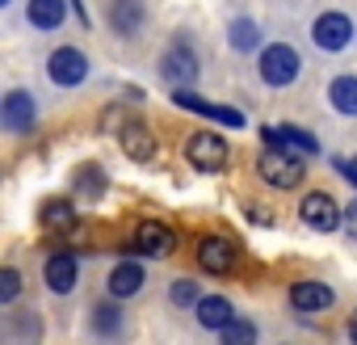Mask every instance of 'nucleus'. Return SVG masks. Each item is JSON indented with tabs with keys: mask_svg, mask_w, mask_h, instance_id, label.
<instances>
[{
	"mask_svg": "<svg viewBox=\"0 0 357 345\" xmlns=\"http://www.w3.org/2000/svg\"><path fill=\"white\" fill-rule=\"evenodd\" d=\"M298 68H303V59H298V51H294L290 43H269V47L261 51V80H265L269 89L294 85V80H298Z\"/></svg>",
	"mask_w": 357,
	"mask_h": 345,
	"instance_id": "nucleus-1",
	"label": "nucleus"
},
{
	"mask_svg": "<svg viewBox=\"0 0 357 345\" xmlns=\"http://www.w3.org/2000/svg\"><path fill=\"white\" fill-rule=\"evenodd\" d=\"M185 156L198 172H223L227 168V139L215 131H194L185 139Z\"/></svg>",
	"mask_w": 357,
	"mask_h": 345,
	"instance_id": "nucleus-2",
	"label": "nucleus"
},
{
	"mask_svg": "<svg viewBox=\"0 0 357 345\" xmlns=\"http://www.w3.org/2000/svg\"><path fill=\"white\" fill-rule=\"evenodd\" d=\"M47 76L59 89H80L89 80V55L80 47H55L51 59H47Z\"/></svg>",
	"mask_w": 357,
	"mask_h": 345,
	"instance_id": "nucleus-3",
	"label": "nucleus"
},
{
	"mask_svg": "<svg viewBox=\"0 0 357 345\" xmlns=\"http://www.w3.org/2000/svg\"><path fill=\"white\" fill-rule=\"evenodd\" d=\"M257 172H261V182H269L278 190H294L303 182V160L294 152H269L265 147L261 160H257Z\"/></svg>",
	"mask_w": 357,
	"mask_h": 345,
	"instance_id": "nucleus-4",
	"label": "nucleus"
},
{
	"mask_svg": "<svg viewBox=\"0 0 357 345\" xmlns=\"http://www.w3.org/2000/svg\"><path fill=\"white\" fill-rule=\"evenodd\" d=\"M298 215H303V223H307L311 232H319V236H328V232L344 228V211H340V207H336V198H332V194H324V190H311V194L303 198Z\"/></svg>",
	"mask_w": 357,
	"mask_h": 345,
	"instance_id": "nucleus-5",
	"label": "nucleus"
},
{
	"mask_svg": "<svg viewBox=\"0 0 357 345\" xmlns=\"http://www.w3.org/2000/svg\"><path fill=\"white\" fill-rule=\"evenodd\" d=\"M311 38H315V47H319V51L340 55V51L349 47V38H353V22H349V13H340V9L319 13V17H315V26H311Z\"/></svg>",
	"mask_w": 357,
	"mask_h": 345,
	"instance_id": "nucleus-6",
	"label": "nucleus"
},
{
	"mask_svg": "<svg viewBox=\"0 0 357 345\" xmlns=\"http://www.w3.org/2000/svg\"><path fill=\"white\" fill-rule=\"evenodd\" d=\"M0 122H5V131H13V135L34 131L38 126V101L26 89H9L5 101H0Z\"/></svg>",
	"mask_w": 357,
	"mask_h": 345,
	"instance_id": "nucleus-7",
	"label": "nucleus"
},
{
	"mask_svg": "<svg viewBox=\"0 0 357 345\" xmlns=\"http://www.w3.org/2000/svg\"><path fill=\"white\" fill-rule=\"evenodd\" d=\"M160 76H164L168 85H176V89H185L190 80H198V55H194L185 43L168 47V51L160 55Z\"/></svg>",
	"mask_w": 357,
	"mask_h": 345,
	"instance_id": "nucleus-8",
	"label": "nucleus"
},
{
	"mask_svg": "<svg viewBox=\"0 0 357 345\" xmlns=\"http://www.w3.org/2000/svg\"><path fill=\"white\" fill-rule=\"evenodd\" d=\"M332 303H336V291H332L328 282L303 278V282H294V286H290V307H294V311H303V316L324 311V307H332Z\"/></svg>",
	"mask_w": 357,
	"mask_h": 345,
	"instance_id": "nucleus-9",
	"label": "nucleus"
},
{
	"mask_svg": "<svg viewBox=\"0 0 357 345\" xmlns=\"http://www.w3.org/2000/svg\"><path fill=\"white\" fill-rule=\"evenodd\" d=\"M172 101L176 105H185V110H194V114H202V118H211V122H223V126H244V114L240 110H231V105H215V101H206V97H198V93H190V89H176L172 93Z\"/></svg>",
	"mask_w": 357,
	"mask_h": 345,
	"instance_id": "nucleus-10",
	"label": "nucleus"
},
{
	"mask_svg": "<svg viewBox=\"0 0 357 345\" xmlns=\"http://www.w3.org/2000/svg\"><path fill=\"white\" fill-rule=\"evenodd\" d=\"M109 26H114V34H122V38H135V34H143V26H147V5L143 0H109Z\"/></svg>",
	"mask_w": 357,
	"mask_h": 345,
	"instance_id": "nucleus-11",
	"label": "nucleus"
},
{
	"mask_svg": "<svg viewBox=\"0 0 357 345\" xmlns=\"http://www.w3.org/2000/svg\"><path fill=\"white\" fill-rule=\"evenodd\" d=\"M198 265L206 274H231L236 270V244L223 236H202L198 240Z\"/></svg>",
	"mask_w": 357,
	"mask_h": 345,
	"instance_id": "nucleus-12",
	"label": "nucleus"
},
{
	"mask_svg": "<svg viewBox=\"0 0 357 345\" xmlns=\"http://www.w3.org/2000/svg\"><path fill=\"white\" fill-rule=\"evenodd\" d=\"M172 249H176L172 228H164V223H155V219H143V223L135 228V253H143V257H164V253H172Z\"/></svg>",
	"mask_w": 357,
	"mask_h": 345,
	"instance_id": "nucleus-13",
	"label": "nucleus"
},
{
	"mask_svg": "<svg viewBox=\"0 0 357 345\" xmlns=\"http://www.w3.org/2000/svg\"><path fill=\"white\" fill-rule=\"evenodd\" d=\"M43 278H47V286H51L55 295H68V291H76L80 265H76V257H72V253H51V257H47V265H43Z\"/></svg>",
	"mask_w": 357,
	"mask_h": 345,
	"instance_id": "nucleus-14",
	"label": "nucleus"
},
{
	"mask_svg": "<svg viewBox=\"0 0 357 345\" xmlns=\"http://www.w3.org/2000/svg\"><path fill=\"white\" fill-rule=\"evenodd\" d=\"M143 265H135V261H118L114 270H109V278H105V291L114 295V299H130V295H139L143 291Z\"/></svg>",
	"mask_w": 357,
	"mask_h": 345,
	"instance_id": "nucleus-15",
	"label": "nucleus"
},
{
	"mask_svg": "<svg viewBox=\"0 0 357 345\" xmlns=\"http://www.w3.org/2000/svg\"><path fill=\"white\" fill-rule=\"evenodd\" d=\"M118 139H122V152H126L130 160H139V164H147V160L155 156V139H151V131H147L143 122H122Z\"/></svg>",
	"mask_w": 357,
	"mask_h": 345,
	"instance_id": "nucleus-16",
	"label": "nucleus"
},
{
	"mask_svg": "<svg viewBox=\"0 0 357 345\" xmlns=\"http://www.w3.org/2000/svg\"><path fill=\"white\" fill-rule=\"evenodd\" d=\"M63 17H68V5H63V0H30V5H26V22H30L34 30H59Z\"/></svg>",
	"mask_w": 357,
	"mask_h": 345,
	"instance_id": "nucleus-17",
	"label": "nucleus"
},
{
	"mask_svg": "<svg viewBox=\"0 0 357 345\" xmlns=\"http://www.w3.org/2000/svg\"><path fill=\"white\" fill-rule=\"evenodd\" d=\"M194 316H198L202 328H215V332H223V328L236 320V311H231V303H227L223 295H206V299L194 307Z\"/></svg>",
	"mask_w": 357,
	"mask_h": 345,
	"instance_id": "nucleus-18",
	"label": "nucleus"
},
{
	"mask_svg": "<svg viewBox=\"0 0 357 345\" xmlns=\"http://www.w3.org/2000/svg\"><path fill=\"white\" fill-rule=\"evenodd\" d=\"M227 43H231L236 55H252V51L261 47V26H257L252 17H231V26H227Z\"/></svg>",
	"mask_w": 357,
	"mask_h": 345,
	"instance_id": "nucleus-19",
	"label": "nucleus"
},
{
	"mask_svg": "<svg viewBox=\"0 0 357 345\" xmlns=\"http://www.w3.org/2000/svg\"><path fill=\"white\" fill-rule=\"evenodd\" d=\"M328 101H332L336 114L357 118V76H336V80L328 85Z\"/></svg>",
	"mask_w": 357,
	"mask_h": 345,
	"instance_id": "nucleus-20",
	"label": "nucleus"
},
{
	"mask_svg": "<svg viewBox=\"0 0 357 345\" xmlns=\"http://www.w3.org/2000/svg\"><path fill=\"white\" fill-rule=\"evenodd\" d=\"M72 223H76V211H72L68 198H51V203H43V228H47V232H68Z\"/></svg>",
	"mask_w": 357,
	"mask_h": 345,
	"instance_id": "nucleus-21",
	"label": "nucleus"
},
{
	"mask_svg": "<svg viewBox=\"0 0 357 345\" xmlns=\"http://www.w3.org/2000/svg\"><path fill=\"white\" fill-rule=\"evenodd\" d=\"M76 194L80 198H101L105 194V168H97V164H80L76 168Z\"/></svg>",
	"mask_w": 357,
	"mask_h": 345,
	"instance_id": "nucleus-22",
	"label": "nucleus"
},
{
	"mask_svg": "<svg viewBox=\"0 0 357 345\" xmlns=\"http://www.w3.org/2000/svg\"><path fill=\"white\" fill-rule=\"evenodd\" d=\"M93 328H97L101 337H118V332H122V311H118L114 303H97V307H93Z\"/></svg>",
	"mask_w": 357,
	"mask_h": 345,
	"instance_id": "nucleus-23",
	"label": "nucleus"
},
{
	"mask_svg": "<svg viewBox=\"0 0 357 345\" xmlns=\"http://www.w3.org/2000/svg\"><path fill=\"white\" fill-rule=\"evenodd\" d=\"M219 337H223V345H257V324L244 320V316H236Z\"/></svg>",
	"mask_w": 357,
	"mask_h": 345,
	"instance_id": "nucleus-24",
	"label": "nucleus"
},
{
	"mask_svg": "<svg viewBox=\"0 0 357 345\" xmlns=\"http://www.w3.org/2000/svg\"><path fill=\"white\" fill-rule=\"evenodd\" d=\"M202 299H206V295H202L198 282H190V278H176V282H172V303H176V307H198Z\"/></svg>",
	"mask_w": 357,
	"mask_h": 345,
	"instance_id": "nucleus-25",
	"label": "nucleus"
},
{
	"mask_svg": "<svg viewBox=\"0 0 357 345\" xmlns=\"http://www.w3.org/2000/svg\"><path fill=\"white\" fill-rule=\"evenodd\" d=\"M17 291H22V274L13 265H5V270H0V303H13Z\"/></svg>",
	"mask_w": 357,
	"mask_h": 345,
	"instance_id": "nucleus-26",
	"label": "nucleus"
},
{
	"mask_svg": "<svg viewBox=\"0 0 357 345\" xmlns=\"http://www.w3.org/2000/svg\"><path fill=\"white\" fill-rule=\"evenodd\" d=\"M332 168H336L340 177H344V182L357 190V156H336V160H332Z\"/></svg>",
	"mask_w": 357,
	"mask_h": 345,
	"instance_id": "nucleus-27",
	"label": "nucleus"
},
{
	"mask_svg": "<svg viewBox=\"0 0 357 345\" xmlns=\"http://www.w3.org/2000/svg\"><path fill=\"white\" fill-rule=\"evenodd\" d=\"M344 232L357 240V203H349V207H344Z\"/></svg>",
	"mask_w": 357,
	"mask_h": 345,
	"instance_id": "nucleus-28",
	"label": "nucleus"
},
{
	"mask_svg": "<svg viewBox=\"0 0 357 345\" xmlns=\"http://www.w3.org/2000/svg\"><path fill=\"white\" fill-rule=\"evenodd\" d=\"M349 341H353V345H357V311H353V316H349Z\"/></svg>",
	"mask_w": 357,
	"mask_h": 345,
	"instance_id": "nucleus-29",
	"label": "nucleus"
},
{
	"mask_svg": "<svg viewBox=\"0 0 357 345\" xmlns=\"http://www.w3.org/2000/svg\"><path fill=\"white\" fill-rule=\"evenodd\" d=\"M5 5H13V0H5Z\"/></svg>",
	"mask_w": 357,
	"mask_h": 345,
	"instance_id": "nucleus-30",
	"label": "nucleus"
}]
</instances>
